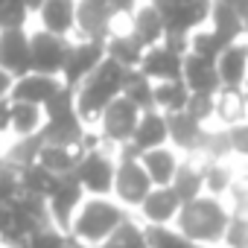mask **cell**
Instances as JSON below:
<instances>
[{"label": "cell", "mask_w": 248, "mask_h": 248, "mask_svg": "<svg viewBox=\"0 0 248 248\" xmlns=\"http://www.w3.org/2000/svg\"><path fill=\"white\" fill-rule=\"evenodd\" d=\"M132 216L114 196H88L70 222V236L79 248H99L123 222Z\"/></svg>", "instance_id": "7a4b0ae2"}, {"label": "cell", "mask_w": 248, "mask_h": 248, "mask_svg": "<svg viewBox=\"0 0 248 248\" xmlns=\"http://www.w3.org/2000/svg\"><path fill=\"white\" fill-rule=\"evenodd\" d=\"M123 96H129L140 111H152V108H155V82H152L143 70H129L126 88H123Z\"/></svg>", "instance_id": "1f68e13d"}, {"label": "cell", "mask_w": 248, "mask_h": 248, "mask_svg": "<svg viewBox=\"0 0 248 248\" xmlns=\"http://www.w3.org/2000/svg\"><path fill=\"white\" fill-rule=\"evenodd\" d=\"M91 3H102V6L114 9L120 18H129L135 12V6H138V0H91Z\"/></svg>", "instance_id": "b9f144b4"}, {"label": "cell", "mask_w": 248, "mask_h": 248, "mask_svg": "<svg viewBox=\"0 0 248 248\" xmlns=\"http://www.w3.org/2000/svg\"><path fill=\"white\" fill-rule=\"evenodd\" d=\"M245 245H248V219L233 216L225 236V248H245Z\"/></svg>", "instance_id": "60d3db41"}, {"label": "cell", "mask_w": 248, "mask_h": 248, "mask_svg": "<svg viewBox=\"0 0 248 248\" xmlns=\"http://www.w3.org/2000/svg\"><path fill=\"white\" fill-rule=\"evenodd\" d=\"M190 53V38L167 35L164 44H155L143 53V62L138 70H143L152 82H172L184 73V56Z\"/></svg>", "instance_id": "52a82bcc"}, {"label": "cell", "mask_w": 248, "mask_h": 248, "mask_svg": "<svg viewBox=\"0 0 248 248\" xmlns=\"http://www.w3.org/2000/svg\"><path fill=\"white\" fill-rule=\"evenodd\" d=\"M248 123V88H222L216 93V123L213 126L231 129Z\"/></svg>", "instance_id": "603a6c76"}, {"label": "cell", "mask_w": 248, "mask_h": 248, "mask_svg": "<svg viewBox=\"0 0 248 248\" xmlns=\"http://www.w3.org/2000/svg\"><path fill=\"white\" fill-rule=\"evenodd\" d=\"M170 120V146L178 149L181 155H196L204 143V135L210 126L199 123L193 114L187 111H178V114H167Z\"/></svg>", "instance_id": "e0dca14e"}, {"label": "cell", "mask_w": 248, "mask_h": 248, "mask_svg": "<svg viewBox=\"0 0 248 248\" xmlns=\"http://www.w3.org/2000/svg\"><path fill=\"white\" fill-rule=\"evenodd\" d=\"M187 114H193L204 126H213L216 123V93H193L190 105H187Z\"/></svg>", "instance_id": "f35d334b"}, {"label": "cell", "mask_w": 248, "mask_h": 248, "mask_svg": "<svg viewBox=\"0 0 248 248\" xmlns=\"http://www.w3.org/2000/svg\"><path fill=\"white\" fill-rule=\"evenodd\" d=\"M105 53L111 62H117L120 67H126V70H138L140 62H143V53L146 47L132 35V30H117L108 41H105Z\"/></svg>", "instance_id": "d4e9b609"}, {"label": "cell", "mask_w": 248, "mask_h": 248, "mask_svg": "<svg viewBox=\"0 0 248 248\" xmlns=\"http://www.w3.org/2000/svg\"><path fill=\"white\" fill-rule=\"evenodd\" d=\"M245 248H248V245H245Z\"/></svg>", "instance_id": "bcb514c9"}, {"label": "cell", "mask_w": 248, "mask_h": 248, "mask_svg": "<svg viewBox=\"0 0 248 248\" xmlns=\"http://www.w3.org/2000/svg\"><path fill=\"white\" fill-rule=\"evenodd\" d=\"M129 30L146 50L167 41V18L152 0H140L135 6V12L129 15Z\"/></svg>", "instance_id": "9a60e30c"}, {"label": "cell", "mask_w": 248, "mask_h": 248, "mask_svg": "<svg viewBox=\"0 0 248 248\" xmlns=\"http://www.w3.org/2000/svg\"><path fill=\"white\" fill-rule=\"evenodd\" d=\"M3 3H6V0H0V6H3Z\"/></svg>", "instance_id": "ee69618b"}, {"label": "cell", "mask_w": 248, "mask_h": 248, "mask_svg": "<svg viewBox=\"0 0 248 248\" xmlns=\"http://www.w3.org/2000/svg\"><path fill=\"white\" fill-rule=\"evenodd\" d=\"M138 3H140V0H138Z\"/></svg>", "instance_id": "f6af8a7d"}, {"label": "cell", "mask_w": 248, "mask_h": 248, "mask_svg": "<svg viewBox=\"0 0 248 248\" xmlns=\"http://www.w3.org/2000/svg\"><path fill=\"white\" fill-rule=\"evenodd\" d=\"M32 9L24 3V0H6L0 6V32L6 30H30L32 27Z\"/></svg>", "instance_id": "e575fe53"}, {"label": "cell", "mask_w": 248, "mask_h": 248, "mask_svg": "<svg viewBox=\"0 0 248 248\" xmlns=\"http://www.w3.org/2000/svg\"><path fill=\"white\" fill-rule=\"evenodd\" d=\"M47 126V111L32 102L9 99V129L6 138H35Z\"/></svg>", "instance_id": "ffe728a7"}, {"label": "cell", "mask_w": 248, "mask_h": 248, "mask_svg": "<svg viewBox=\"0 0 248 248\" xmlns=\"http://www.w3.org/2000/svg\"><path fill=\"white\" fill-rule=\"evenodd\" d=\"M140 108L129 99V96H117L105 111L102 117L96 120V135L105 146L111 149H123V146H129L135 132H138V123H140Z\"/></svg>", "instance_id": "8992f818"}, {"label": "cell", "mask_w": 248, "mask_h": 248, "mask_svg": "<svg viewBox=\"0 0 248 248\" xmlns=\"http://www.w3.org/2000/svg\"><path fill=\"white\" fill-rule=\"evenodd\" d=\"M138 155L149 152V149H158V146H170V120L164 111L152 108V111H143L140 114V123H138V132L129 143Z\"/></svg>", "instance_id": "ac0fdd59"}, {"label": "cell", "mask_w": 248, "mask_h": 248, "mask_svg": "<svg viewBox=\"0 0 248 248\" xmlns=\"http://www.w3.org/2000/svg\"><path fill=\"white\" fill-rule=\"evenodd\" d=\"M27 248H79V245L73 242L70 231H64L59 225H44L27 239Z\"/></svg>", "instance_id": "d590c367"}, {"label": "cell", "mask_w": 248, "mask_h": 248, "mask_svg": "<svg viewBox=\"0 0 248 248\" xmlns=\"http://www.w3.org/2000/svg\"><path fill=\"white\" fill-rule=\"evenodd\" d=\"M181 79L187 82L190 93H219L222 91V79H219L216 62H210L204 56H196V53L184 56V73H181Z\"/></svg>", "instance_id": "44dd1931"}, {"label": "cell", "mask_w": 248, "mask_h": 248, "mask_svg": "<svg viewBox=\"0 0 248 248\" xmlns=\"http://www.w3.org/2000/svg\"><path fill=\"white\" fill-rule=\"evenodd\" d=\"M108 59L105 53V41H91V38H73L70 44V56H67V64H64V85L67 88H79L102 62Z\"/></svg>", "instance_id": "30bf717a"}, {"label": "cell", "mask_w": 248, "mask_h": 248, "mask_svg": "<svg viewBox=\"0 0 248 248\" xmlns=\"http://www.w3.org/2000/svg\"><path fill=\"white\" fill-rule=\"evenodd\" d=\"M85 199H88V193L82 190V184L76 181V175H62L59 184H56V190H53L50 199H47L53 225L70 231V222H73V216H76V210L82 207Z\"/></svg>", "instance_id": "7c38bea8"}, {"label": "cell", "mask_w": 248, "mask_h": 248, "mask_svg": "<svg viewBox=\"0 0 248 248\" xmlns=\"http://www.w3.org/2000/svg\"><path fill=\"white\" fill-rule=\"evenodd\" d=\"M181 207H184V202L178 199V193L172 187H155L143 199V204L135 210V216L143 225H175Z\"/></svg>", "instance_id": "5bb4252c"}, {"label": "cell", "mask_w": 248, "mask_h": 248, "mask_svg": "<svg viewBox=\"0 0 248 248\" xmlns=\"http://www.w3.org/2000/svg\"><path fill=\"white\" fill-rule=\"evenodd\" d=\"M242 167H245V164L236 161V158L207 161V167H204V193H207V196H216V199H225Z\"/></svg>", "instance_id": "484cf974"}, {"label": "cell", "mask_w": 248, "mask_h": 248, "mask_svg": "<svg viewBox=\"0 0 248 248\" xmlns=\"http://www.w3.org/2000/svg\"><path fill=\"white\" fill-rule=\"evenodd\" d=\"M222 88H248V38L233 41L216 59Z\"/></svg>", "instance_id": "d6986e66"}, {"label": "cell", "mask_w": 248, "mask_h": 248, "mask_svg": "<svg viewBox=\"0 0 248 248\" xmlns=\"http://www.w3.org/2000/svg\"><path fill=\"white\" fill-rule=\"evenodd\" d=\"M155 190L140 155L132 146L117 149V178H114V199L126 207V210H138L143 204V199Z\"/></svg>", "instance_id": "277c9868"}, {"label": "cell", "mask_w": 248, "mask_h": 248, "mask_svg": "<svg viewBox=\"0 0 248 248\" xmlns=\"http://www.w3.org/2000/svg\"><path fill=\"white\" fill-rule=\"evenodd\" d=\"M231 219H233V213H231L228 202L204 193L181 207L175 225L202 248H225Z\"/></svg>", "instance_id": "6da1fadb"}, {"label": "cell", "mask_w": 248, "mask_h": 248, "mask_svg": "<svg viewBox=\"0 0 248 248\" xmlns=\"http://www.w3.org/2000/svg\"><path fill=\"white\" fill-rule=\"evenodd\" d=\"M76 181L88 196H114V178H117V149L105 143H93L82 149Z\"/></svg>", "instance_id": "5b68a950"}, {"label": "cell", "mask_w": 248, "mask_h": 248, "mask_svg": "<svg viewBox=\"0 0 248 248\" xmlns=\"http://www.w3.org/2000/svg\"><path fill=\"white\" fill-rule=\"evenodd\" d=\"M126 76L129 70L120 67L117 62L105 59L79 88H73V99H76V111L85 120V126H96V120L102 117V111L123 96V88H126Z\"/></svg>", "instance_id": "3957f363"}, {"label": "cell", "mask_w": 248, "mask_h": 248, "mask_svg": "<svg viewBox=\"0 0 248 248\" xmlns=\"http://www.w3.org/2000/svg\"><path fill=\"white\" fill-rule=\"evenodd\" d=\"M225 47H228V41H225L213 27L196 30V32L190 35V53L204 56V59H210V62H216V59L222 56V50H225Z\"/></svg>", "instance_id": "836d02e7"}, {"label": "cell", "mask_w": 248, "mask_h": 248, "mask_svg": "<svg viewBox=\"0 0 248 248\" xmlns=\"http://www.w3.org/2000/svg\"><path fill=\"white\" fill-rule=\"evenodd\" d=\"M204 167H207L204 158H199V155H184V161H181V167H178V175H175V181L170 184V187L178 193V199H181L184 204L193 202V199H199V196H204Z\"/></svg>", "instance_id": "cb8c5ba5"}, {"label": "cell", "mask_w": 248, "mask_h": 248, "mask_svg": "<svg viewBox=\"0 0 248 248\" xmlns=\"http://www.w3.org/2000/svg\"><path fill=\"white\" fill-rule=\"evenodd\" d=\"M190 88L184 79H172V82H155V108L164 114H178L187 111L190 105Z\"/></svg>", "instance_id": "f1b7e54d"}, {"label": "cell", "mask_w": 248, "mask_h": 248, "mask_svg": "<svg viewBox=\"0 0 248 248\" xmlns=\"http://www.w3.org/2000/svg\"><path fill=\"white\" fill-rule=\"evenodd\" d=\"M32 30V27H30ZM30 30H6L0 32V67L15 79L32 70V41Z\"/></svg>", "instance_id": "4fadbf2b"}, {"label": "cell", "mask_w": 248, "mask_h": 248, "mask_svg": "<svg viewBox=\"0 0 248 248\" xmlns=\"http://www.w3.org/2000/svg\"><path fill=\"white\" fill-rule=\"evenodd\" d=\"M210 27L228 41V44H233V41H242V38H248V27H245V21H242V15L228 3V0H213V15H210Z\"/></svg>", "instance_id": "4316f807"}, {"label": "cell", "mask_w": 248, "mask_h": 248, "mask_svg": "<svg viewBox=\"0 0 248 248\" xmlns=\"http://www.w3.org/2000/svg\"><path fill=\"white\" fill-rule=\"evenodd\" d=\"M228 135H231V152H233V158L242 161V164H248V123L231 126Z\"/></svg>", "instance_id": "ab89813d"}, {"label": "cell", "mask_w": 248, "mask_h": 248, "mask_svg": "<svg viewBox=\"0 0 248 248\" xmlns=\"http://www.w3.org/2000/svg\"><path fill=\"white\" fill-rule=\"evenodd\" d=\"M64 88H67V85H64L62 76H47V73H35V70H30L27 76L15 79L12 99H18V102H32V105L47 108V105H50Z\"/></svg>", "instance_id": "2e32d148"}, {"label": "cell", "mask_w": 248, "mask_h": 248, "mask_svg": "<svg viewBox=\"0 0 248 248\" xmlns=\"http://www.w3.org/2000/svg\"><path fill=\"white\" fill-rule=\"evenodd\" d=\"M129 18H120L114 9L91 0H79V18H76V38L108 41L117 30H126Z\"/></svg>", "instance_id": "9c48e42d"}, {"label": "cell", "mask_w": 248, "mask_h": 248, "mask_svg": "<svg viewBox=\"0 0 248 248\" xmlns=\"http://www.w3.org/2000/svg\"><path fill=\"white\" fill-rule=\"evenodd\" d=\"M56 184H59V175H53L41 164H32V167L21 170V190H24V196L50 199V193L56 190Z\"/></svg>", "instance_id": "4dcf8cb0"}, {"label": "cell", "mask_w": 248, "mask_h": 248, "mask_svg": "<svg viewBox=\"0 0 248 248\" xmlns=\"http://www.w3.org/2000/svg\"><path fill=\"white\" fill-rule=\"evenodd\" d=\"M30 41H32V70L47 73V76H62L73 38H62V35H53V32H44V30L32 27Z\"/></svg>", "instance_id": "ba28073f"}, {"label": "cell", "mask_w": 248, "mask_h": 248, "mask_svg": "<svg viewBox=\"0 0 248 248\" xmlns=\"http://www.w3.org/2000/svg\"><path fill=\"white\" fill-rule=\"evenodd\" d=\"M79 158H82V149H70V146H56V143H44L41 146V155H38V164L44 170H50L53 175H73L76 167H79Z\"/></svg>", "instance_id": "83f0119b"}, {"label": "cell", "mask_w": 248, "mask_h": 248, "mask_svg": "<svg viewBox=\"0 0 248 248\" xmlns=\"http://www.w3.org/2000/svg\"><path fill=\"white\" fill-rule=\"evenodd\" d=\"M225 202H228V207H231V213H233V216L248 219V164L239 170V175H236V181L231 184V190H228Z\"/></svg>", "instance_id": "8d00e7d4"}, {"label": "cell", "mask_w": 248, "mask_h": 248, "mask_svg": "<svg viewBox=\"0 0 248 248\" xmlns=\"http://www.w3.org/2000/svg\"><path fill=\"white\" fill-rule=\"evenodd\" d=\"M99 248H149V239H146V225L132 213L126 222H123Z\"/></svg>", "instance_id": "f546056e"}, {"label": "cell", "mask_w": 248, "mask_h": 248, "mask_svg": "<svg viewBox=\"0 0 248 248\" xmlns=\"http://www.w3.org/2000/svg\"><path fill=\"white\" fill-rule=\"evenodd\" d=\"M12 91H15V76L0 67V102H9L12 99Z\"/></svg>", "instance_id": "7bdbcfd3"}, {"label": "cell", "mask_w": 248, "mask_h": 248, "mask_svg": "<svg viewBox=\"0 0 248 248\" xmlns=\"http://www.w3.org/2000/svg\"><path fill=\"white\" fill-rule=\"evenodd\" d=\"M140 161H143V167H146L155 187H170L175 181V175H178V167H181L184 155L178 149H172V146H158V149L143 152Z\"/></svg>", "instance_id": "7402d4cb"}, {"label": "cell", "mask_w": 248, "mask_h": 248, "mask_svg": "<svg viewBox=\"0 0 248 248\" xmlns=\"http://www.w3.org/2000/svg\"><path fill=\"white\" fill-rule=\"evenodd\" d=\"M76 18H79V0H44L32 18V27L62 38H76Z\"/></svg>", "instance_id": "8fae6325"}, {"label": "cell", "mask_w": 248, "mask_h": 248, "mask_svg": "<svg viewBox=\"0 0 248 248\" xmlns=\"http://www.w3.org/2000/svg\"><path fill=\"white\" fill-rule=\"evenodd\" d=\"M24 196L21 190V170L0 161V204H15Z\"/></svg>", "instance_id": "74e56055"}, {"label": "cell", "mask_w": 248, "mask_h": 248, "mask_svg": "<svg viewBox=\"0 0 248 248\" xmlns=\"http://www.w3.org/2000/svg\"><path fill=\"white\" fill-rule=\"evenodd\" d=\"M149 248H202L178 225H146Z\"/></svg>", "instance_id": "d6a6232c"}]
</instances>
